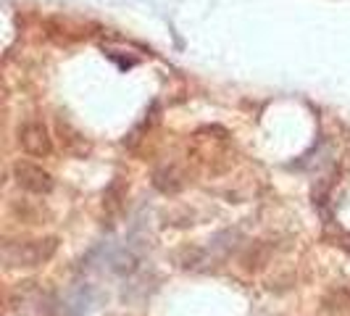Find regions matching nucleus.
Returning <instances> with one entry per match:
<instances>
[{
    "instance_id": "nucleus-1",
    "label": "nucleus",
    "mask_w": 350,
    "mask_h": 316,
    "mask_svg": "<svg viewBox=\"0 0 350 316\" xmlns=\"http://www.w3.org/2000/svg\"><path fill=\"white\" fill-rule=\"evenodd\" d=\"M58 243L48 240H24V243H5L3 246V263L5 269H32L40 263L51 261Z\"/></svg>"
},
{
    "instance_id": "nucleus-2",
    "label": "nucleus",
    "mask_w": 350,
    "mask_h": 316,
    "mask_svg": "<svg viewBox=\"0 0 350 316\" xmlns=\"http://www.w3.org/2000/svg\"><path fill=\"white\" fill-rule=\"evenodd\" d=\"M14 174H16V182L24 187V190H29V193H37V195H45L53 190V176L45 172V169H40L35 163H27V161H18L16 166H14Z\"/></svg>"
},
{
    "instance_id": "nucleus-3",
    "label": "nucleus",
    "mask_w": 350,
    "mask_h": 316,
    "mask_svg": "<svg viewBox=\"0 0 350 316\" xmlns=\"http://www.w3.org/2000/svg\"><path fill=\"white\" fill-rule=\"evenodd\" d=\"M18 142H21V148L29 153V156H51L53 145H51V137H48V129L42 127L40 122H27L21 129H18Z\"/></svg>"
}]
</instances>
